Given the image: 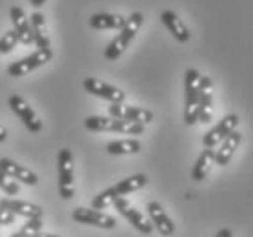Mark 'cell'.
<instances>
[{"label": "cell", "mask_w": 253, "mask_h": 237, "mask_svg": "<svg viewBox=\"0 0 253 237\" xmlns=\"http://www.w3.org/2000/svg\"><path fill=\"white\" fill-rule=\"evenodd\" d=\"M142 20H144V15L140 11L131 13V15L126 18V24L121 28V33L110 42V46L104 49V58H106V60H117L122 53L126 51L127 46L131 44V41L135 39V35H137L138 28L142 26Z\"/></svg>", "instance_id": "6da1fadb"}, {"label": "cell", "mask_w": 253, "mask_h": 237, "mask_svg": "<svg viewBox=\"0 0 253 237\" xmlns=\"http://www.w3.org/2000/svg\"><path fill=\"white\" fill-rule=\"evenodd\" d=\"M201 73L199 70H186L184 73V122L188 126L197 122V106H199V93H201Z\"/></svg>", "instance_id": "7a4b0ae2"}, {"label": "cell", "mask_w": 253, "mask_h": 237, "mask_svg": "<svg viewBox=\"0 0 253 237\" xmlns=\"http://www.w3.org/2000/svg\"><path fill=\"white\" fill-rule=\"evenodd\" d=\"M58 195L64 201L75 195V177H73V153L64 148L58 151Z\"/></svg>", "instance_id": "3957f363"}, {"label": "cell", "mask_w": 253, "mask_h": 237, "mask_svg": "<svg viewBox=\"0 0 253 237\" xmlns=\"http://www.w3.org/2000/svg\"><path fill=\"white\" fill-rule=\"evenodd\" d=\"M53 58V51L49 47L46 49H37L35 53H31L29 57L18 60V62H13L9 68H7V73L11 77H24L31 73V71L42 68L44 64H47Z\"/></svg>", "instance_id": "277c9868"}, {"label": "cell", "mask_w": 253, "mask_h": 237, "mask_svg": "<svg viewBox=\"0 0 253 237\" xmlns=\"http://www.w3.org/2000/svg\"><path fill=\"white\" fill-rule=\"evenodd\" d=\"M111 206H115L117 212H119L122 217H126L127 223H131L133 228H135V230H138L140 234H144V236H150L151 232H153V225L150 223V219H148L142 212H138L137 208H133L131 204L127 202L126 197H117Z\"/></svg>", "instance_id": "5b68a950"}, {"label": "cell", "mask_w": 253, "mask_h": 237, "mask_svg": "<svg viewBox=\"0 0 253 237\" xmlns=\"http://www.w3.org/2000/svg\"><path fill=\"white\" fill-rule=\"evenodd\" d=\"M111 119L117 121H129L137 124H148L153 121V111L146 108H137V106H126L124 102H111L108 108Z\"/></svg>", "instance_id": "8992f818"}, {"label": "cell", "mask_w": 253, "mask_h": 237, "mask_svg": "<svg viewBox=\"0 0 253 237\" xmlns=\"http://www.w3.org/2000/svg\"><path fill=\"white\" fill-rule=\"evenodd\" d=\"M9 108H11L13 113L22 121L26 130H29L31 133H39L42 130V121L39 119V115L35 113L33 108H31L20 95H11V97H9Z\"/></svg>", "instance_id": "52a82bcc"}, {"label": "cell", "mask_w": 253, "mask_h": 237, "mask_svg": "<svg viewBox=\"0 0 253 237\" xmlns=\"http://www.w3.org/2000/svg\"><path fill=\"white\" fill-rule=\"evenodd\" d=\"M71 217H73V221L81 223V225H91V226H97V228H104V230H113L117 226L115 217L104 214L102 210L82 208V206H79V208L73 210Z\"/></svg>", "instance_id": "ba28073f"}, {"label": "cell", "mask_w": 253, "mask_h": 237, "mask_svg": "<svg viewBox=\"0 0 253 237\" xmlns=\"http://www.w3.org/2000/svg\"><path fill=\"white\" fill-rule=\"evenodd\" d=\"M199 86H201V93H199V106H197V121L208 124L213 119V82L210 77L201 75Z\"/></svg>", "instance_id": "9c48e42d"}, {"label": "cell", "mask_w": 253, "mask_h": 237, "mask_svg": "<svg viewBox=\"0 0 253 237\" xmlns=\"http://www.w3.org/2000/svg\"><path fill=\"white\" fill-rule=\"evenodd\" d=\"M237 126H239V117H237L235 113L226 115L222 121H219L217 126L211 128V130L202 137V144L206 146V148H215V146L219 144V142H222L231 132H235Z\"/></svg>", "instance_id": "30bf717a"}, {"label": "cell", "mask_w": 253, "mask_h": 237, "mask_svg": "<svg viewBox=\"0 0 253 237\" xmlns=\"http://www.w3.org/2000/svg\"><path fill=\"white\" fill-rule=\"evenodd\" d=\"M82 86L87 93L104 98V100H110V102H124V98H126V93L122 90L111 86V84H106L98 79H93V77H87L86 81L82 82Z\"/></svg>", "instance_id": "8fae6325"}, {"label": "cell", "mask_w": 253, "mask_h": 237, "mask_svg": "<svg viewBox=\"0 0 253 237\" xmlns=\"http://www.w3.org/2000/svg\"><path fill=\"white\" fill-rule=\"evenodd\" d=\"M148 217H150V223L153 225L159 234L162 237H171L175 234V225H173V221L169 219V215L166 214V210L162 208L161 202L157 201H151L148 204Z\"/></svg>", "instance_id": "7c38bea8"}, {"label": "cell", "mask_w": 253, "mask_h": 237, "mask_svg": "<svg viewBox=\"0 0 253 237\" xmlns=\"http://www.w3.org/2000/svg\"><path fill=\"white\" fill-rule=\"evenodd\" d=\"M0 208L13 215H22L26 219H42L44 210L33 202L18 201V199H0Z\"/></svg>", "instance_id": "4fadbf2b"}, {"label": "cell", "mask_w": 253, "mask_h": 237, "mask_svg": "<svg viewBox=\"0 0 253 237\" xmlns=\"http://www.w3.org/2000/svg\"><path fill=\"white\" fill-rule=\"evenodd\" d=\"M0 172H4L7 177L15 179L17 183H24L28 186H35L39 183L37 174H33L29 168H24L22 164H18L11 159H0Z\"/></svg>", "instance_id": "5bb4252c"}, {"label": "cell", "mask_w": 253, "mask_h": 237, "mask_svg": "<svg viewBox=\"0 0 253 237\" xmlns=\"http://www.w3.org/2000/svg\"><path fill=\"white\" fill-rule=\"evenodd\" d=\"M9 17H11L13 22V31L17 33L18 42H22L24 46H29L33 44V31H31V26H29V18L26 17L22 7L13 6L9 9Z\"/></svg>", "instance_id": "9a60e30c"}, {"label": "cell", "mask_w": 253, "mask_h": 237, "mask_svg": "<svg viewBox=\"0 0 253 237\" xmlns=\"http://www.w3.org/2000/svg\"><path fill=\"white\" fill-rule=\"evenodd\" d=\"M161 20H162V24L169 29V33L175 37V41L182 42V44L190 41V37H191L190 29L186 28V24L178 18V15L175 11H171V9L162 11L161 13Z\"/></svg>", "instance_id": "2e32d148"}, {"label": "cell", "mask_w": 253, "mask_h": 237, "mask_svg": "<svg viewBox=\"0 0 253 237\" xmlns=\"http://www.w3.org/2000/svg\"><path fill=\"white\" fill-rule=\"evenodd\" d=\"M242 141V135L239 132H231L228 137H226L222 142H220L219 150H215V155H213V162L215 164H219V166H226L228 162H230V159L233 157V153H235V150L239 148V144H241Z\"/></svg>", "instance_id": "e0dca14e"}, {"label": "cell", "mask_w": 253, "mask_h": 237, "mask_svg": "<svg viewBox=\"0 0 253 237\" xmlns=\"http://www.w3.org/2000/svg\"><path fill=\"white\" fill-rule=\"evenodd\" d=\"M29 26H31L33 41H35V44L39 46V49L49 47V37H47V29H46V17H44L41 11H35L33 15L29 17Z\"/></svg>", "instance_id": "ac0fdd59"}, {"label": "cell", "mask_w": 253, "mask_h": 237, "mask_svg": "<svg viewBox=\"0 0 253 237\" xmlns=\"http://www.w3.org/2000/svg\"><path fill=\"white\" fill-rule=\"evenodd\" d=\"M148 177L144 174H135L131 177H127V179H122L121 183H117L115 186H111V190L115 191L117 197H126L127 193H133V191L140 190L144 186L148 185Z\"/></svg>", "instance_id": "d6986e66"}, {"label": "cell", "mask_w": 253, "mask_h": 237, "mask_svg": "<svg viewBox=\"0 0 253 237\" xmlns=\"http://www.w3.org/2000/svg\"><path fill=\"white\" fill-rule=\"evenodd\" d=\"M126 24V18L113 13H95L89 18V26L93 29H121Z\"/></svg>", "instance_id": "ffe728a7"}, {"label": "cell", "mask_w": 253, "mask_h": 237, "mask_svg": "<svg viewBox=\"0 0 253 237\" xmlns=\"http://www.w3.org/2000/svg\"><path fill=\"white\" fill-rule=\"evenodd\" d=\"M213 155H215V150H213V148L202 150V153L199 155V159H197V162H195V166L191 170V179L193 181L206 179V175L210 174V170H211Z\"/></svg>", "instance_id": "44dd1931"}, {"label": "cell", "mask_w": 253, "mask_h": 237, "mask_svg": "<svg viewBox=\"0 0 253 237\" xmlns=\"http://www.w3.org/2000/svg\"><path fill=\"white\" fill-rule=\"evenodd\" d=\"M106 150L110 155H131V153L140 151V142L137 139L111 141V142H108Z\"/></svg>", "instance_id": "7402d4cb"}, {"label": "cell", "mask_w": 253, "mask_h": 237, "mask_svg": "<svg viewBox=\"0 0 253 237\" xmlns=\"http://www.w3.org/2000/svg\"><path fill=\"white\" fill-rule=\"evenodd\" d=\"M110 132L122 133V135H142V133H144V124H137V122L117 121V119H111Z\"/></svg>", "instance_id": "603a6c76"}, {"label": "cell", "mask_w": 253, "mask_h": 237, "mask_svg": "<svg viewBox=\"0 0 253 237\" xmlns=\"http://www.w3.org/2000/svg\"><path fill=\"white\" fill-rule=\"evenodd\" d=\"M42 219H28V223H24V226L18 232L11 234L9 237H33L37 232H42Z\"/></svg>", "instance_id": "cb8c5ba5"}, {"label": "cell", "mask_w": 253, "mask_h": 237, "mask_svg": "<svg viewBox=\"0 0 253 237\" xmlns=\"http://www.w3.org/2000/svg\"><path fill=\"white\" fill-rule=\"evenodd\" d=\"M18 42V37L15 31H7V33H4L2 35V39H0V55H6V53H11L13 49H15V46H17Z\"/></svg>", "instance_id": "d4e9b609"}, {"label": "cell", "mask_w": 253, "mask_h": 237, "mask_svg": "<svg viewBox=\"0 0 253 237\" xmlns=\"http://www.w3.org/2000/svg\"><path fill=\"white\" fill-rule=\"evenodd\" d=\"M0 190H4V193H7V195H17V193H20V186L15 179L7 177L4 172H0Z\"/></svg>", "instance_id": "484cf974"}, {"label": "cell", "mask_w": 253, "mask_h": 237, "mask_svg": "<svg viewBox=\"0 0 253 237\" xmlns=\"http://www.w3.org/2000/svg\"><path fill=\"white\" fill-rule=\"evenodd\" d=\"M11 223H15V215L9 214V212H6V210L0 208V225H11Z\"/></svg>", "instance_id": "4316f807"}, {"label": "cell", "mask_w": 253, "mask_h": 237, "mask_svg": "<svg viewBox=\"0 0 253 237\" xmlns=\"http://www.w3.org/2000/svg\"><path fill=\"white\" fill-rule=\"evenodd\" d=\"M215 237H233V232L230 228H222V230H219L215 234Z\"/></svg>", "instance_id": "83f0119b"}, {"label": "cell", "mask_w": 253, "mask_h": 237, "mask_svg": "<svg viewBox=\"0 0 253 237\" xmlns=\"http://www.w3.org/2000/svg\"><path fill=\"white\" fill-rule=\"evenodd\" d=\"M6 137H7V132H6V128L0 124V142H4L6 141Z\"/></svg>", "instance_id": "f1b7e54d"}, {"label": "cell", "mask_w": 253, "mask_h": 237, "mask_svg": "<svg viewBox=\"0 0 253 237\" xmlns=\"http://www.w3.org/2000/svg\"><path fill=\"white\" fill-rule=\"evenodd\" d=\"M33 237H64V236H55V234H44V232H37Z\"/></svg>", "instance_id": "f546056e"}, {"label": "cell", "mask_w": 253, "mask_h": 237, "mask_svg": "<svg viewBox=\"0 0 253 237\" xmlns=\"http://www.w3.org/2000/svg\"><path fill=\"white\" fill-rule=\"evenodd\" d=\"M46 4V0H31V6H35V7H42Z\"/></svg>", "instance_id": "4dcf8cb0"}]
</instances>
